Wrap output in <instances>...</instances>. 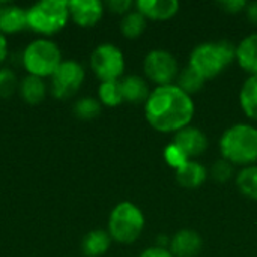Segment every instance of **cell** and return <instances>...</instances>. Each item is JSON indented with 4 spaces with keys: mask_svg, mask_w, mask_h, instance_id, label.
Masks as SVG:
<instances>
[{
    "mask_svg": "<svg viewBox=\"0 0 257 257\" xmlns=\"http://www.w3.org/2000/svg\"><path fill=\"white\" fill-rule=\"evenodd\" d=\"M137 257H175L169 248H161V247H149L146 250H143Z\"/></svg>",
    "mask_w": 257,
    "mask_h": 257,
    "instance_id": "31",
    "label": "cell"
},
{
    "mask_svg": "<svg viewBox=\"0 0 257 257\" xmlns=\"http://www.w3.org/2000/svg\"><path fill=\"white\" fill-rule=\"evenodd\" d=\"M74 113L81 120H92L101 113V102L95 98L84 96L78 99L74 105Z\"/></svg>",
    "mask_w": 257,
    "mask_h": 257,
    "instance_id": "25",
    "label": "cell"
},
{
    "mask_svg": "<svg viewBox=\"0 0 257 257\" xmlns=\"http://www.w3.org/2000/svg\"><path fill=\"white\" fill-rule=\"evenodd\" d=\"M239 104L244 114L257 122V75H250L239 92Z\"/></svg>",
    "mask_w": 257,
    "mask_h": 257,
    "instance_id": "19",
    "label": "cell"
},
{
    "mask_svg": "<svg viewBox=\"0 0 257 257\" xmlns=\"http://www.w3.org/2000/svg\"><path fill=\"white\" fill-rule=\"evenodd\" d=\"M233 60H236V45L229 41H212L202 42L193 48L188 66L202 78L212 80Z\"/></svg>",
    "mask_w": 257,
    "mask_h": 257,
    "instance_id": "2",
    "label": "cell"
},
{
    "mask_svg": "<svg viewBox=\"0 0 257 257\" xmlns=\"http://www.w3.org/2000/svg\"><path fill=\"white\" fill-rule=\"evenodd\" d=\"M62 63V53L56 42L39 38L32 41L23 53V66L33 77H51Z\"/></svg>",
    "mask_w": 257,
    "mask_h": 257,
    "instance_id": "6",
    "label": "cell"
},
{
    "mask_svg": "<svg viewBox=\"0 0 257 257\" xmlns=\"http://www.w3.org/2000/svg\"><path fill=\"white\" fill-rule=\"evenodd\" d=\"M176 181L184 188H199L208 179V169L194 160H188L175 172Z\"/></svg>",
    "mask_w": 257,
    "mask_h": 257,
    "instance_id": "15",
    "label": "cell"
},
{
    "mask_svg": "<svg viewBox=\"0 0 257 257\" xmlns=\"http://www.w3.org/2000/svg\"><path fill=\"white\" fill-rule=\"evenodd\" d=\"M27 27V9L12 3L0 5V32L17 33Z\"/></svg>",
    "mask_w": 257,
    "mask_h": 257,
    "instance_id": "14",
    "label": "cell"
},
{
    "mask_svg": "<svg viewBox=\"0 0 257 257\" xmlns=\"http://www.w3.org/2000/svg\"><path fill=\"white\" fill-rule=\"evenodd\" d=\"M134 6L146 18L164 21L175 17L181 5L176 0H139L134 3Z\"/></svg>",
    "mask_w": 257,
    "mask_h": 257,
    "instance_id": "13",
    "label": "cell"
},
{
    "mask_svg": "<svg viewBox=\"0 0 257 257\" xmlns=\"http://www.w3.org/2000/svg\"><path fill=\"white\" fill-rule=\"evenodd\" d=\"M120 90H122L123 101L133 102V104L146 102V99L151 93L148 83L139 75H126L125 78H122Z\"/></svg>",
    "mask_w": 257,
    "mask_h": 257,
    "instance_id": "17",
    "label": "cell"
},
{
    "mask_svg": "<svg viewBox=\"0 0 257 257\" xmlns=\"http://www.w3.org/2000/svg\"><path fill=\"white\" fill-rule=\"evenodd\" d=\"M236 187L242 196L257 200V166H247L236 175Z\"/></svg>",
    "mask_w": 257,
    "mask_h": 257,
    "instance_id": "22",
    "label": "cell"
},
{
    "mask_svg": "<svg viewBox=\"0 0 257 257\" xmlns=\"http://www.w3.org/2000/svg\"><path fill=\"white\" fill-rule=\"evenodd\" d=\"M245 11H247V17H248V20H250L251 23L257 24V2H251V3H248V5H247V8H245Z\"/></svg>",
    "mask_w": 257,
    "mask_h": 257,
    "instance_id": "32",
    "label": "cell"
},
{
    "mask_svg": "<svg viewBox=\"0 0 257 257\" xmlns=\"http://www.w3.org/2000/svg\"><path fill=\"white\" fill-rule=\"evenodd\" d=\"M163 155H164L166 163H167L170 167H173L175 170L179 169L181 166H184V164L188 161V157H187L176 145H173V143H170V145H167V146L164 148Z\"/></svg>",
    "mask_w": 257,
    "mask_h": 257,
    "instance_id": "27",
    "label": "cell"
},
{
    "mask_svg": "<svg viewBox=\"0 0 257 257\" xmlns=\"http://www.w3.org/2000/svg\"><path fill=\"white\" fill-rule=\"evenodd\" d=\"M203 247L202 236L193 229H181L170 238L169 251L175 257H196Z\"/></svg>",
    "mask_w": 257,
    "mask_h": 257,
    "instance_id": "12",
    "label": "cell"
},
{
    "mask_svg": "<svg viewBox=\"0 0 257 257\" xmlns=\"http://www.w3.org/2000/svg\"><path fill=\"white\" fill-rule=\"evenodd\" d=\"M45 84L42 78L27 75L20 83V95L29 104H38L45 98Z\"/></svg>",
    "mask_w": 257,
    "mask_h": 257,
    "instance_id": "20",
    "label": "cell"
},
{
    "mask_svg": "<svg viewBox=\"0 0 257 257\" xmlns=\"http://www.w3.org/2000/svg\"><path fill=\"white\" fill-rule=\"evenodd\" d=\"M196 113L193 98L176 84L157 86L145 102V117L158 133H173L190 126Z\"/></svg>",
    "mask_w": 257,
    "mask_h": 257,
    "instance_id": "1",
    "label": "cell"
},
{
    "mask_svg": "<svg viewBox=\"0 0 257 257\" xmlns=\"http://www.w3.org/2000/svg\"><path fill=\"white\" fill-rule=\"evenodd\" d=\"M236 62L250 75H257V32L236 45Z\"/></svg>",
    "mask_w": 257,
    "mask_h": 257,
    "instance_id": "16",
    "label": "cell"
},
{
    "mask_svg": "<svg viewBox=\"0 0 257 257\" xmlns=\"http://www.w3.org/2000/svg\"><path fill=\"white\" fill-rule=\"evenodd\" d=\"M220 152L233 166H253L257 161L256 126L236 123L227 128L220 139Z\"/></svg>",
    "mask_w": 257,
    "mask_h": 257,
    "instance_id": "3",
    "label": "cell"
},
{
    "mask_svg": "<svg viewBox=\"0 0 257 257\" xmlns=\"http://www.w3.org/2000/svg\"><path fill=\"white\" fill-rule=\"evenodd\" d=\"M248 2L245 0H223V2H218V6L226 11L227 14H238L241 11H244L247 8Z\"/></svg>",
    "mask_w": 257,
    "mask_h": 257,
    "instance_id": "29",
    "label": "cell"
},
{
    "mask_svg": "<svg viewBox=\"0 0 257 257\" xmlns=\"http://www.w3.org/2000/svg\"><path fill=\"white\" fill-rule=\"evenodd\" d=\"M17 77L15 74L8 69V68H3L0 69V96L2 98H9L14 90L17 89Z\"/></svg>",
    "mask_w": 257,
    "mask_h": 257,
    "instance_id": "28",
    "label": "cell"
},
{
    "mask_svg": "<svg viewBox=\"0 0 257 257\" xmlns=\"http://www.w3.org/2000/svg\"><path fill=\"white\" fill-rule=\"evenodd\" d=\"M145 229V215L133 202L117 203L108 217V235L117 244H134Z\"/></svg>",
    "mask_w": 257,
    "mask_h": 257,
    "instance_id": "4",
    "label": "cell"
},
{
    "mask_svg": "<svg viewBox=\"0 0 257 257\" xmlns=\"http://www.w3.org/2000/svg\"><path fill=\"white\" fill-rule=\"evenodd\" d=\"M173 145H176L187 157L188 160L202 155L208 149V137L206 134L196 126H187L176 134H173Z\"/></svg>",
    "mask_w": 257,
    "mask_h": 257,
    "instance_id": "10",
    "label": "cell"
},
{
    "mask_svg": "<svg viewBox=\"0 0 257 257\" xmlns=\"http://www.w3.org/2000/svg\"><path fill=\"white\" fill-rule=\"evenodd\" d=\"M145 75L157 86H169L178 78L179 66L176 57L163 48L151 50L143 60Z\"/></svg>",
    "mask_w": 257,
    "mask_h": 257,
    "instance_id": "8",
    "label": "cell"
},
{
    "mask_svg": "<svg viewBox=\"0 0 257 257\" xmlns=\"http://www.w3.org/2000/svg\"><path fill=\"white\" fill-rule=\"evenodd\" d=\"M205 81H206L205 78H202L196 71L187 66L182 71H179L178 78H176V86L191 96L193 93H197L199 90H202Z\"/></svg>",
    "mask_w": 257,
    "mask_h": 257,
    "instance_id": "24",
    "label": "cell"
},
{
    "mask_svg": "<svg viewBox=\"0 0 257 257\" xmlns=\"http://www.w3.org/2000/svg\"><path fill=\"white\" fill-rule=\"evenodd\" d=\"M69 20L66 0H41L27 9V27L41 35H53L62 30Z\"/></svg>",
    "mask_w": 257,
    "mask_h": 257,
    "instance_id": "5",
    "label": "cell"
},
{
    "mask_svg": "<svg viewBox=\"0 0 257 257\" xmlns=\"http://www.w3.org/2000/svg\"><path fill=\"white\" fill-rule=\"evenodd\" d=\"M6 54H8V41L5 35L0 32V63L6 59Z\"/></svg>",
    "mask_w": 257,
    "mask_h": 257,
    "instance_id": "33",
    "label": "cell"
},
{
    "mask_svg": "<svg viewBox=\"0 0 257 257\" xmlns=\"http://www.w3.org/2000/svg\"><path fill=\"white\" fill-rule=\"evenodd\" d=\"M233 176V164L221 158L215 161L211 167V178L218 184H227Z\"/></svg>",
    "mask_w": 257,
    "mask_h": 257,
    "instance_id": "26",
    "label": "cell"
},
{
    "mask_svg": "<svg viewBox=\"0 0 257 257\" xmlns=\"http://www.w3.org/2000/svg\"><path fill=\"white\" fill-rule=\"evenodd\" d=\"M146 29V17L137 9L126 12L120 20V32L128 39H136L142 36Z\"/></svg>",
    "mask_w": 257,
    "mask_h": 257,
    "instance_id": "21",
    "label": "cell"
},
{
    "mask_svg": "<svg viewBox=\"0 0 257 257\" xmlns=\"http://www.w3.org/2000/svg\"><path fill=\"white\" fill-rule=\"evenodd\" d=\"M107 6H108L110 11H113V12H116V14L125 15L126 12L131 11V8L134 6V3H133L131 0H110V2L107 3Z\"/></svg>",
    "mask_w": 257,
    "mask_h": 257,
    "instance_id": "30",
    "label": "cell"
},
{
    "mask_svg": "<svg viewBox=\"0 0 257 257\" xmlns=\"http://www.w3.org/2000/svg\"><path fill=\"white\" fill-rule=\"evenodd\" d=\"M99 102L107 107H117L123 102L122 90H120V80L113 81H102L98 89Z\"/></svg>",
    "mask_w": 257,
    "mask_h": 257,
    "instance_id": "23",
    "label": "cell"
},
{
    "mask_svg": "<svg viewBox=\"0 0 257 257\" xmlns=\"http://www.w3.org/2000/svg\"><path fill=\"white\" fill-rule=\"evenodd\" d=\"M90 66L101 81L119 80L125 71V56L114 44H99L92 51Z\"/></svg>",
    "mask_w": 257,
    "mask_h": 257,
    "instance_id": "7",
    "label": "cell"
},
{
    "mask_svg": "<svg viewBox=\"0 0 257 257\" xmlns=\"http://www.w3.org/2000/svg\"><path fill=\"white\" fill-rule=\"evenodd\" d=\"M68 6L69 17L81 27L95 26L104 15V3L99 0H71Z\"/></svg>",
    "mask_w": 257,
    "mask_h": 257,
    "instance_id": "11",
    "label": "cell"
},
{
    "mask_svg": "<svg viewBox=\"0 0 257 257\" xmlns=\"http://www.w3.org/2000/svg\"><path fill=\"white\" fill-rule=\"evenodd\" d=\"M111 236L108 235V232L96 229L89 232L81 242V250L84 253V256L87 257H99L104 256L110 245H111Z\"/></svg>",
    "mask_w": 257,
    "mask_h": 257,
    "instance_id": "18",
    "label": "cell"
},
{
    "mask_svg": "<svg viewBox=\"0 0 257 257\" xmlns=\"http://www.w3.org/2000/svg\"><path fill=\"white\" fill-rule=\"evenodd\" d=\"M84 81V68L77 60H62L51 75V93L57 99H68L78 92Z\"/></svg>",
    "mask_w": 257,
    "mask_h": 257,
    "instance_id": "9",
    "label": "cell"
}]
</instances>
